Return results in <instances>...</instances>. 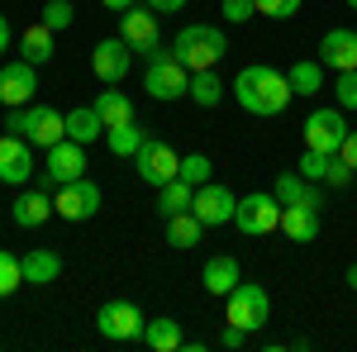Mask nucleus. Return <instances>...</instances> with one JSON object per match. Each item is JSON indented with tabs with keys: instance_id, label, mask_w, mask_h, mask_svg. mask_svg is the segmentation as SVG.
Listing matches in <instances>:
<instances>
[{
	"instance_id": "obj_1",
	"label": "nucleus",
	"mask_w": 357,
	"mask_h": 352,
	"mask_svg": "<svg viewBox=\"0 0 357 352\" xmlns=\"http://www.w3.org/2000/svg\"><path fill=\"white\" fill-rule=\"evenodd\" d=\"M234 100H238L248 114H257V119H272V114H286V105L296 100V91H291V82H286L276 67L252 62V67H243V72L234 77Z\"/></svg>"
},
{
	"instance_id": "obj_2",
	"label": "nucleus",
	"mask_w": 357,
	"mask_h": 352,
	"mask_svg": "<svg viewBox=\"0 0 357 352\" xmlns=\"http://www.w3.org/2000/svg\"><path fill=\"white\" fill-rule=\"evenodd\" d=\"M172 53L181 57L191 72H210V67H220V57L229 53V38H224L220 24H186L172 38Z\"/></svg>"
},
{
	"instance_id": "obj_3",
	"label": "nucleus",
	"mask_w": 357,
	"mask_h": 352,
	"mask_svg": "<svg viewBox=\"0 0 357 352\" xmlns=\"http://www.w3.org/2000/svg\"><path fill=\"white\" fill-rule=\"evenodd\" d=\"M143 62H148L143 67V91L153 100H181V95H191V67L172 53V48H158V53L143 57Z\"/></svg>"
},
{
	"instance_id": "obj_4",
	"label": "nucleus",
	"mask_w": 357,
	"mask_h": 352,
	"mask_svg": "<svg viewBox=\"0 0 357 352\" xmlns=\"http://www.w3.org/2000/svg\"><path fill=\"white\" fill-rule=\"evenodd\" d=\"M5 129L10 134H24L33 148H53L67 138V114H57L53 105H15L10 109V119H5Z\"/></svg>"
},
{
	"instance_id": "obj_5",
	"label": "nucleus",
	"mask_w": 357,
	"mask_h": 352,
	"mask_svg": "<svg viewBox=\"0 0 357 352\" xmlns=\"http://www.w3.org/2000/svg\"><path fill=\"white\" fill-rule=\"evenodd\" d=\"M229 324H238L243 333H257V328H267L272 319V296H267V286H257V281H238L234 291H229Z\"/></svg>"
},
{
	"instance_id": "obj_6",
	"label": "nucleus",
	"mask_w": 357,
	"mask_h": 352,
	"mask_svg": "<svg viewBox=\"0 0 357 352\" xmlns=\"http://www.w3.org/2000/svg\"><path fill=\"white\" fill-rule=\"evenodd\" d=\"M143 328H148V319H143V309L134 300H105L96 309V333L110 338V343H138Z\"/></svg>"
},
{
	"instance_id": "obj_7",
	"label": "nucleus",
	"mask_w": 357,
	"mask_h": 352,
	"mask_svg": "<svg viewBox=\"0 0 357 352\" xmlns=\"http://www.w3.org/2000/svg\"><path fill=\"white\" fill-rule=\"evenodd\" d=\"M234 224H238V234H248V238L276 234V229H281V200H276L272 190H252V195H243V200H238Z\"/></svg>"
},
{
	"instance_id": "obj_8",
	"label": "nucleus",
	"mask_w": 357,
	"mask_h": 352,
	"mask_svg": "<svg viewBox=\"0 0 357 352\" xmlns=\"http://www.w3.org/2000/svg\"><path fill=\"white\" fill-rule=\"evenodd\" d=\"M119 38L134 48V57H148L162 48V29H158V10L153 5H134L119 15Z\"/></svg>"
},
{
	"instance_id": "obj_9",
	"label": "nucleus",
	"mask_w": 357,
	"mask_h": 352,
	"mask_svg": "<svg viewBox=\"0 0 357 352\" xmlns=\"http://www.w3.org/2000/svg\"><path fill=\"white\" fill-rule=\"evenodd\" d=\"M134 167H138V176H143L148 186H158V190H162L167 181H176V176H181V158L167 148L162 138H153V134L143 138V148L134 153Z\"/></svg>"
},
{
	"instance_id": "obj_10",
	"label": "nucleus",
	"mask_w": 357,
	"mask_h": 352,
	"mask_svg": "<svg viewBox=\"0 0 357 352\" xmlns=\"http://www.w3.org/2000/svg\"><path fill=\"white\" fill-rule=\"evenodd\" d=\"M191 210H195V219H200L205 229H220V224H234L238 195H234L229 186H220V181H205V186H195Z\"/></svg>"
},
{
	"instance_id": "obj_11",
	"label": "nucleus",
	"mask_w": 357,
	"mask_h": 352,
	"mask_svg": "<svg viewBox=\"0 0 357 352\" xmlns=\"http://www.w3.org/2000/svg\"><path fill=\"white\" fill-rule=\"evenodd\" d=\"M77 176H86V143L62 138V143L48 148V162H43V190L67 186V181H77Z\"/></svg>"
},
{
	"instance_id": "obj_12",
	"label": "nucleus",
	"mask_w": 357,
	"mask_h": 352,
	"mask_svg": "<svg viewBox=\"0 0 357 352\" xmlns=\"http://www.w3.org/2000/svg\"><path fill=\"white\" fill-rule=\"evenodd\" d=\"M53 210L62 219H72V224H82L100 210V186L91 181V176H77V181H67V186L53 190Z\"/></svg>"
},
{
	"instance_id": "obj_13",
	"label": "nucleus",
	"mask_w": 357,
	"mask_h": 352,
	"mask_svg": "<svg viewBox=\"0 0 357 352\" xmlns=\"http://www.w3.org/2000/svg\"><path fill=\"white\" fill-rule=\"evenodd\" d=\"M129 62H134V48L114 33V38H100L96 48H91V72H96V82L105 86H119L129 77Z\"/></svg>"
},
{
	"instance_id": "obj_14",
	"label": "nucleus",
	"mask_w": 357,
	"mask_h": 352,
	"mask_svg": "<svg viewBox=\"0 0 357 352\" xmlns=\"http://www.w3.org/2000/svg\"><path fill=\"white\" fill-rule=\"evenodd\" d=\"M343 138H348V119H343V109H314L310 119H305V148H314V153H338L343 148Z\"/></svg>"
},
{
	"instance_id": "obj_15",
	"label": "nucleus",
	"mask_w": 357,
	"mask_h": 352,
	"mask_svg": "<svg viewBox=\"0 0 357 352\" xmlns=\"http://www.w3.org/2000/svg\"><path fill=\"white\" fill-rule=\"evenodd\" d=\"M33 176V143L24 134H0V181L24 186Z\"/></svg>"
},
{
	"instance_id": "obj_16",
	"label": "nucleus",
	"mask_w": 357,
	"mask_h": 352,
	"mask_svg": "<svg viewBox=\"0 0 357 352\" xmlns=\"http://www.w3.org/2000/svg\"><path fill=\"white\" fill-rule=\"evenodd\" d=\"M33 91H38V67L24 62V57H15V62H5L0 67V105H29L33 100Z\"/></svg>"
},
{
	"instance_id": "obj_17",
	"label": "nucleus",
	"mask_w": 357,
	"mask_h": 352,
	"mask_svg": "<svg viewBox=\"0 0 357 352\" xmlns=\"http://www.w3.org/2000/svg\"><path fill=\"white\" fill-rule=\"evenodd\" d=\"M319 62L333 72H353L357 67V29H329L319 38Z\"/></svg>"
},
{
	"instance_id": "obj_18",
	"label": "nucleus",
	"mask_w": 357,
	"mask_h": 352,
	"mask_svg": "<svg viewBox=\"0 0 357 352\" xmlns=\"http://www.w3.org/2000/svg\"><path fill=\"white\" fill-rule=\"evenodd\" d=\"M281 234L291 243H314L319 238V205H281Z\"/></svg>"
},
{
	"instance_id": "obj_19",
	"label": "nucleus",
	"mask_w": 357,
	"mask_h": 352,
	"mask_svg": "<svg viewBox=\"0 0 357 352\" xmlns=\"http://www.w3.org/2000/svg\"><path fill=\"white\" fill-rule=\"evenodd\" d=\"M200 281H205V291L210 296H229L238 281H243V267H238V257H229V252H215L205 271H200Z\"/></svg>"
},
{
	"instance_id": "obj_20",
	"label": "nucleus",
	"mask_w": 357,
	"mask_h": 352,
	"mask_svg": "<svg viewBox=\"0 0 357 352\" xmlns=\"http://www.w3.org/2000/svg\"><path fill=\"white\" fill-rule=\"evenodd\" d=\"M57 210H53V195L38 186V190H20L15 195V224L20 229H38V224H48Z\"/></svg>"
},
{
	"instance_id": "obj_21",
	"label": "nucleus",
	"mask_w": 357,
	"mask_h": 352,
	"mask_svg": "<svg viewBox=\"0 0 357 352\" xmlns=\"http://www.w3.org/2000/svg\"><path fill=\"white\" fill-rule=\"evenodd\" d=\"M20 267H24V286H48V281L62 276V257L53 247H29L20 257Z\"/></svg>"
},
{
	"instance_id": "obj_22",
	"label": "nucleus",
	"mask_w": 357,
	"mask_h": 352,
	"mask_svg": "<svg viewBox=\"0 0 357 352\" xmlns=\"http://www.w3.org/2000/svg\"><path fill=\"white\" fill-rule=\"evenodd\" d=\"M272 195L281 205H324V200H319V181H305L301 171H281Z\"/></svg>"
},
{
	"instance_id": "obj_23",
	"label": "nucleus",
	"mask_w": 357,
	"mask_h": 352,
	"mask_svg": "<svg viewBox=\"0 0 357 352\" xmlns=\"http://www.w3.org/2000/svg\"><path fill=\"white\" fill-rule=\"evenodd\" d=\"M53 29L43 24V20H38V24H29L24 33H20V57H24V62H33V67H43V62H53Z\"/></svg>"
},
{
	"instance_id": "obj_24",
	"label": "nucleus",
	"mask_w": 357,
	"mask_h": 352,
	"mask_svg": "<svg viewBox=\"0 0 357 352\" xmlns=\"http://www.w3.org/2000/svg\"><path fill=\"white\" fill-rule=\"evenodd\" d=\"M286 82H291L296 95H319V91H324V62H319V57H301V62H291Z\"/></svg>"
},
{
	"instance_id": "obj_25",
	"label": "nucleus",
	"mask_w": 357,
	"mask_h": 352,
	"mask_svg": "<svg viewBox=\"0 0 357 352\" xmlns=\"http://www.w3.org/2000/svg\"><path fill=\"white\" fill-rule=\"evenodd\" d=\"M105 134V119L96 114V105H82V109H67V138L72 143H96V138Z\"/></svg>"
},
{
	"instance_id": "obj_26",
	"label": "nucleus",
	"mask_w": 357,
	"mask_h": 352,
	"mask_svg": "<svg viewBox=\"0 0 357 352\" xmlns=\"http://www.w3.org/2000/svg\"><path fill=\"white\" fill-rule=\"evenodd\" d=\"M200 238H205V224L195 219V210L167 215V243H172V247H181V252H186V247H195Z\"/></svg>"
},
{
	"instance_id": "obj_27",
	"label": "nucleus",
	"mask_w": 357,
	"mask_h": 352,
	"mask_svg": "<svg viewBox=\"0 0 357 352\" xmlns=\"http://www.w3.org/2000/svg\"><path fill=\"white\" fill-rule=\"evenodd\" d=\"M143 343L153 352H181V343H186V333H181V324L176 319H148V328H143Z\"/></svg>"
},
{
	"instance_id": "obj_28",
	"label": "nucleus",
	"mask_w": 357,
	"mask_h": 352,
	"mask_svg": "<svg viewBox=\"0 0 357 352\" xmlns=\"http://www.w3.org/2000/svg\"><path fill=\"white\" fill-rule=\"evenodd\" d=\"M96 114L105 119V129L129 124V119H134V100H129L124 91H100V95H96Z\"/></svg>"
},
{
	"instance_id": "obj_29",
	"label": "nucleus",
	"mask_w": 357,
	"mask_h": 352,
	"mask_svg": "<svg viewBox=\"0 0 357 352\" xmlns=\"http://www.w3.org/2000/svg\"><path fill=\"white\" fill-rule=\"evenodd\" d=\"M143 129H138V119H129V124H114V129H105V143H110L114 158H134L138 148H143Z\"/></svg>"
},
{
	"instance_id": "obj_30",
	"label": "nucleus",
	"mask_w": 357,
	"mask_h": 352,
	"mask_svg": "<svg viewBox=\"0 0 357 352\" xmlns=\"http://www.w3.org/2000/svg\"><path fill=\"white\" fill-rule=\"evenodd\" d=\"M191 100L200 109H215L224 100V82L215 77V67H210V72H191Z\"/></svg>"
},
{
	"instance_id": "obj_31",
	"label": "nucleus",
	"mask_w": 357,
	"mask_h": 352,
	"mask_svg": "<svg viewBox=\"0 0 357 352\" xmlns=\"http://www.w3.org/2000/svg\"><path fill=\"white\" fill-rule=\"evenodd\" d=\"M191 195H195L191 181H181V176H176V181H167L162 195H158V210H162V219H167V215H181V210H191Z\"/></svg>"
},
{
	"instance_id": "obj_32",
	"label": "nucleus",
	"mask_w": 357,
	"mask_h": 352,
	"mask_svg": "<svg viewBox=\"0 0 357 352\" xmlns=\"http://www.w3.org/2000/svg\"><path fill=\"white\" fill-rule=\"evenodd\" d=\"M38 20L53 29V33H62V29H72V20H77V5H72V0H48V5L38 10Z\"/></svg>"
},
{
	"instance_id": "obj_33",
	"label": "nucleus",
	"mask_w": 357,
	"mask_h": 352,
	"mask_svg": "<svg viewBox=\"0 0 357 352\" xmlns=\"http://www.w3.org/2000/svg\"><path fill=\"white\" fill-rule=\"evenodd\" d=\"M15 286H24V267H20V257H15V252H5V247H0V300L15 296Z\"/></svg>"
},
{
	"instance_id": "obj_34",
	"label": "nucleus",
	"mask_w": 357,
	"mask_h": 352,
	"mask_svg": "<svg viewBox=\"0 0 357 352\" xmlns=\"http://www.w3.org/2000/svg\"><path fill=\"white\" fill-rule=\"evenodd\" d=\"M210 171H215V162H210L205 153L181 158V181H191V186H205V181H210Z\"/></svg>"
},
{
	"instance_id": "obj_35",
	"label": "nucleus",
	"mask_w": 357,
	"mask_h": 352,
	"mask_svg": "<svg viewBox=\"0 0 357 352\" xmlns=\"http://www.w3.org/2000/svg\"><path fill=\"white\" fill-rule=\"evenodd\" d=\"M329 158H333V153H314V148H305V158L296 162V171H301L305 181H324V171H329Z\"/></svg>"
},
{
	"instance_id": "obj_36",
	"label": "nucleus",
	"mask_w": 357,
	"mask_h": 352,
	"mask_svg": "<svg viewBox=\"0 0 357 352\" xmlns=\"http://www.w3.org/2000/svg\"><path fill=\"white\" fill-rule=\"evenodd\" d=\"M333 100H338V109H357V67H353V72H338V82H333Z\"/></svg>"
},
{
	"instance_id": "obj_37",
	"label": "nucleus",
	"mask_w": 357,
	"mask_h": 352,
	"mask_svg": "<svg viewBox=\"0 0 357 352\" xmlns=\"http://www.w3.org/2000/svg\"><path fill=\"white\" fill-rule=\"evenodd\" d=\"M257 5V15H267V20H291V15H301V0H252Z\"/></svg>"
},
{
	"instance_id": "obj_38",
	"label": "nucleus",
	"mask_w": 357,
	"mask_h": 352,
	"mask_svg": "<svg viewBox=\"0 0 357 352\" xmlns=\"http://www.w3.org/2000/svg\"><path fill=\"white\" fill-rule=\"evenodd\" d=\"M353 176H357V171H353V167H348V162H343L338 153H333V158H329V171H324V186L343 190V186H348V181H353Z\"/></svg>"
},
{
	"instance_id": "obj_39",
	"label": "nucleus",
	"mask_w": 357,
	"mask_h": 352,
	"mask_svg": "<svg viewBox=\"0 0 357 352\" xmlns=\"http://www.w3.org/2000/svg\"><path fill=\"white\" fill-rule=\"evenodd\" d=\"M220 15L229 20V24H248V20L257 15V5H252V0H224V5H220Z\"/></svg>"
},
{
	"instance_id": "obj_40",
	"label": "nucleus",
	"mask_w": 357,
	"mask_h": 352,
	"mask_svg": "<svg viewBox=\"0 0 357 352\" xmlns=\"http://www.w3.org/2000/svg\"><path fill=\"white\" fill-rule=\"evenodd\" d=\"M338 158L357 171V129H348V138H343V148H338Z\"/></svg>"
},
{
	"instance_id": "obj_41",
	"label": "nucleus",
	"mask_w": 357,
	"mask_h": 352,
	"mask_svg": "<svg viewBox=\"0 0 357 352\" xmlns=\"http://www.w3.org/2000/svg\"><path fill=\"white\" fill-rule=\"evenodd\" d=\"M243 338H248L243 328H238V324H229V328L220 333V348H229V352H234V348H243Z\"/></svg>"
},
{
	"instance_id": "obj_42",
	"label": "nucleus",
	"mask_w": 357,
	"mask_h": 352,
	"mask_svg": "<svg viewBox=\"0 0 357 352\" xmlns=\"http://www.w3.org/2000/svg\"><path fill=\"white\" fill-rule=\"evenodd\" d=\"M148 5H153V10H158V15H176V10H181V5H186V0H148Z\"/></svg>"
},
{
	"instance_id": "obj_43",
	"label": "nucleus",
	"mask_w": 357,
	"mask_h": 352,
	"mask_svg": "<svg viewBox=\"0 0 357 352\" xmlns=\"http://www.w3.org/2000/svg\"><path fill=\"white\" fill-rule=\"evenodd\" d=\"M100 5H105V10H114V15H124V10H134L138 0H100Z\"/></svg>"
},
{
	"instance_id": "obj_44",
	"label": "nucleus",
	"mask_w": 357,
	"mask_h": 352,
	"mask_svg": "<svg viewBox=\"0 0 357 352\" xmlns=\"http://www.w3.org/2000/svg\"><path fill=\"white\" fill-rule=\"evenodd\" d=\"M5 48H10V20L0 15V53H5Z\"/></svg>"
},
{
	"instance_id": "obj_45",
	"label": "nucleus",
	"mask_w": 357,
	"mask_h": 352,
	"mask_svg": "<svg viewBox=\"0 0 357 352\" xmlns=\"http://www.w3.org/2000/svg\"><path fill=\"white\" fill-rule=\"evenodd\" d=\"M348 286H353V291H357V262H353V267H348Z\"/></svg>"
},
{
	"instance_id": "obj_46",
	"label": "nucleus",
	"mask_w": 357,
	"mask_h": 352,
	"mask_svg": "<svg viewBox=\"0 0 357 352\" xmlns=\"http://www.w3.org/2000/svg\"><path fill=\"white\" fill-rule=\"evenodd\" d=\"M348 5H353V10H357V0H348Z\"/></svg>"
}]
</instances>
